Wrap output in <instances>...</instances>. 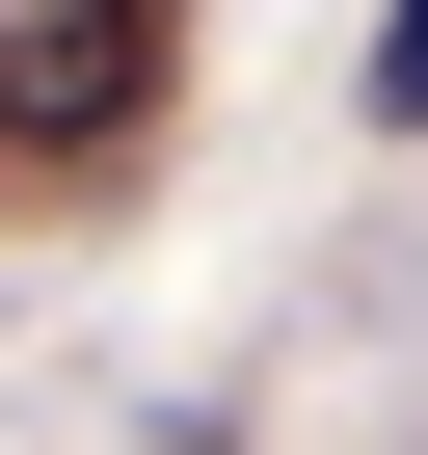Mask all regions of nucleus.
Masks as SVG:
<instances>
[{"label":"nucleus","mask_w":428,"mask_h":455,"mask_svg":"<svg viewBox=\"0 0 428 455\" xmlns=\"http://www.w3.org/2000/svg\"><path fill=\"white\" fill-rule=\"evenodd\" d=\"M161 134V0H0V161Z\"/></svg>","instance_id":"1"},{"label":"nucleus","mask_w":428,"mask_h":455,"mask_svg":"<svg viewBox=\"0 0 428 455\" xmlns=\"http://www.w3.org/2000/svg\"><path fill=\"white\" fill-rule=\"evenodd\" d=\"M375 134H428V0H401V28H375Z\"/></svg>","instance_id":"2"}]
</instances>
